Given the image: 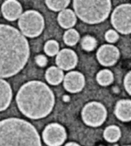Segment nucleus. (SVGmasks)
Returning a JSON list of instances; mask_svg holds the SVG:
<instances>
[{
    "mask_svg": "<svg viewBox=\"0 0 131 146\" xmlns=\"http://www.w3.org/2000/svg\"><path fill=\"white\" fill-rule=\"evenodd\" d=\"M45 77L46 80L50 84L57 85L63 80L64 74L60 69L53 66L47 69L46 72Z\"/></svg>",
    "mask_w": 131,
    "mask_h": 146,
    "instance_id": "obj_16",
    "label": "nucleus"
},
{
    "mask_svg": "<svg viewBox=\"0 0 131 146\" xmlns=\"http://www.w3.org/2000/svg\"><path fill=\"white\" fill-rule=\"evenodd\" d=\"M120 56L118 49L110 45H104L100 47L97 53V57L103 66H112L117 62Z\"/></svg>",
    "mask_w": 131,
    "mask_h": 146,
    "instance_id": "obj_9",
    "label": "nucleus"
},
{
    "mask_svg": "<svg viewBox=\"0 0 131 146\" xmlns=\"http://www.w3.org/2000/svg\"><path fill=\"white\" fill-rule=\"evenodd\" d=\"M124 87L127 92L131 95V72L127 74L125 76L124 81Z\"/></svg>",
    "mask_w": 131,
    "mask_h": 146,
    "instance_id": "obj_24",
    "label": "nucleus"
},
{
    "mask_svg": "<svg viewBox=\"0 0 131 146\" xmlns=\"http://www.w3.org/2000/svg\"><path fill=\"white\" fill-rule=\"evenodd\" d=\"M121 136V130L116 125L108 126L104 131V139L110 143H114L118 141Z\"/></svg>",
    "mask_w": 131,
    "mask_h": 146,
    "instance_id": "obj_17",
    "label": "nucleus"
},
{
    "mask_svg": "<svg viewBox=\"0 0 131 146\" xmlns=\"http://www.w3.org/2000/svg\"><path fill=\"white\" fill-rule=\"evenodd\" d=\"M107 116L106 108L101 103L92 102L87 104L82 111L83 122L90 127H99L105 121Z\"/></svg>",
    "mask_w": 131,
    "mask_h": 146,
    "instance_id": "obj_6",
    "label": "nucleus"
},
{
    "mask_svg": "<svg viewBox=\"0 0 131 146\" xmlns=\"http://www.w3.org/2000/svg\"></svg>",
    "mask_w": 131,
    "mask_h": 146,
    "instance_id": "obj_28",
    "label": "nucleus"
},
{
    "mask_svg": "<svg viewBox=\"0 0 131 146\" xmlns=\"http://www.w3.org/2000/svg\"><path fill=\"white\" fill-rule=\"evenodd\" d=\"M58 20L62 27L67 29L74 26L76 19L74 13L72 10L66 9L59 13Z\"/></svg>",
    "mask_w": 131,
    "mask_h": 146,
    "instance_id": "obj_15",
    "label": "nucleus"
},
{
    "mask_svg": "<svg viewBox=\"0 0 131 146\" xmlns=\"http://www.w3.org/2000/svg\"><path fill=\"white\" fill-rule=\"evenodd\" d=\"M105 38L106 40L110 43H114L117 41L119 38L117 33L112 30H108L106 33Z\"/></svg>",
    "mask_w": 131,
    "mask_h": 146,
    "instance_id": "obj_23",
    "label": "nucleus"
},
{
    "mask_svg": "<svg viewBox=\"0 0 131 146\" xmlns=\"http://www.w3.org/2000/svg\"><path fill=\"white\" fill-rule=\"evenodd\" d=\"M20 111L30 119H38L45 117L53 110L55 97L45 84L32 81L21 88L16 96Z\"/></svg>",
    "mask_w": 131,
    "mask_h": 146,
    "instance_id": "obj_2",
    "label": "nucleus"
},
{
    "mask_svg": "<svg viewBox=\"0 0 131 146\" xmlns=\"http://www.w3.org/2000/svg\"><path fill=\"white\" fill-rule=\"evenodd\" d=\"M130 146V145H129V146Z\"/></svg>",
    "mask_w": 131,
    "mask_h": 146,
    "instance_id": "obj_27",
    "label": "nucleus"
},
{
    "mask_svg": "<svg viewBox=\"0 0 131 146\" xmlns=\"http://www.w3.org/2000/svg\"><path fill=\"white\" fill-rule=\"evenodd\" d=\"M96 79L98 83L100 85L108 86L113 81V75L112 72L109 70H102L98 73Z\"/></svg>",
    "mask_w": 131,
    "mask_h": 146,
    "instance_id": "obj_18",
    "label": "nucleus"
},
{
    "mask_svg": "<svg viewBox=\"0 0 131 146\" xmlns=\"http://www.w3.org/2000/svg\"><path fill=\"white\" fill-rule=\"evenodd\" d=\"M79 35L78 33L74 29H70L65 33L63 39L65 43L68 46H73L77 43L79 40Z\"/></svg>",
    "mask_w": 131,
    "mask_h": 146,
    "instance_id": "obj_19",
    "label": "nucleus"
},
{
    "mask_svg": "<svg viewBox=\"0 0 131 146\" xmlns=\"http://www.w3.org/2000/svg\"><path fill=\"white\" fill-rule=\"evenodd\" d=\"M21 31L26 36L35 38L39 35L44 27V20L39 12L27 11L21 16L18 21Z\"/></svg>",
    "mask_w": 131,
    "mask_h": 146,
    "instance_id": "obj_5",
    "label": "nucleus"
},
{
    "mask_svg": "<svg viewBox=\"0 0 131 146\" xmlns=\"http://www.w3.org/2000/svg\"><path fill=\"white\" fill-rule=\"evenodd\" d=\"M0 146H41L35 127L26 121L10 118L0 121Z\"/></svg>",
    "mask_w": 131,
    "mask_h": 146,
    "instance_id": "obj_3",
    "label": "nucleus"
},
{
    "mask_svg": "<svg viewBox=\"0 0 131 146\" xmlns=\"http://www.w3.org/2000/svg\"><path fill=\"white\" fill-rule=\"evenodd\" d=\"M2 12L4 17L7 20H16L20 16L22 9L21 4L16 1H7L3 4Z\"/></svg>",
    "mask_w": 131,
    "mask_h": 146,
    "instance_id": "obj_12",
    "label": "nucleus"
},
{
    "mask_svg": "<svg viewBox=\"0 0 131 146\" xmlns=\"http://www.w3.org/2000/svg\"><path fill=\"white\" fill-rule=\"evenodd\" d=\"M65 146H80L77 143H74V142H70L67 143Z\"/></svg>",
    "mask_w": 131,
    "mask_h": 146,
    "instance_id": "obj_26",
    "label": "nucleus"
},
{
    "mask_svg": "<svg viewBox=\"0 0 131 146\" xmlns=\"http://www.w3.org/2000/svg\"><path fill=\"white\" fill-rule=\"evenodd\" d=\"M12 97L10 84L6 81L0 79V112L8 107Z\"/></svg>",
    "mask_w": 131,
    "mask_h": 146,
    "instance_id": "obj_14",
    "label": "nucleus"
},
{
    "mask_svg": "<svg viewBox=\"0 0 131 146\" xmlns=\"http://www.w3.org/2000/svg\"><path fill=\"white\" fill-rule=\"evenodd\" d=\"M114 27L123 34L131 33V5H120L115 9L111 17Z\"/></svg>",
    "mask_w": 131,
    "mask_h": 146,
    "instance_id": "obj_7",
    "label": "nucleus"
},
{
    "mask_svg": "<svg viewBox=\"0 0 131 146\" xmlns=\"http://www.w3.org/2000/svg\"><path fill=\"white\" fill-rule=\"evenodd\" d=\"M45 2L50 10L58 11L66 7L70 2V1H46Z\"/></svg>",
    "mask_w": 131,
    "mask_h": 146,
    "instance_id": "obj_20",
    "label": "nucleus"
},
{
    "mask_svg": "<svg viewBox=\"0 0 131 146\" xmlns=\"http://www.w3.org/2000/svg\"><path fill=\"white\" fill-rule=\"evenodd\" d=\"M35 61L37 64L41 67L45 66L47 64V59L43 55H39L35 57Z\"/></svg>",
    "mask_w": 131,
    "mask_h": 146,
    "instance_id": "obj_25",
    "label": "nucleus"
},
{
    "mask_svg": "<svg viewBox=\"0 0 131 146\" xmlns=\"http://www.w3.org/2000/svg\"><path fill=\"white\" fill-rule=\"evenodd\" d=\"M81 44L84 50L87 51H91L96 47V40L93 37L87 36L82 40Z\"/></svg>",
    "mask_w": 131,
    "mask_h": 146,
    "instance_id": "obj_22",
    "label": "nucleus"
},
{
    "mask_svg": "<svg viewBox=\"0 0 131 146\" xmlns=\"http://www.w3.org/2000/svg\"><path fill=\"white\" fill-rule=\"evenodd\" d=\"M28 42L13 27L0 24V78L13 76L23 69L28 60Z\"/></svg>",
    "mask_w": 131,
    "mask_h": 146,
    "instance_id": "obj_1",
    "label": "nucleus"
},
{
    "mask_svg": "<svg viewBox=\"0 0 131 146\" xmlns=\"http://www.w3.org/2000/svg\"><path fill=\"white\" fill-rule=\"evenodd\" d=\"M114 113L116 117L121 121H130L131 119L130 100H121L117 102L115 107Z\"/></svg>",
    "mask_w": 131,
    "mask_h": 146,
    "instance_id": "obj_13",
    "label": "nucleus"
},
{
    "mask_svg": "<svg viewBox=\"0 0 131 146\" xmlns=\"http://www.w3.org/2000/svg\"><path fill=\"white\" fill-rule=\"evenodd\" d=\"M45 143L49 146H60L67 137L66 132L63 126L56 123L46 126L42 134Z\"/></svg>",
    "mask_w": 131,
    "mask_h": 146,
    "instance_id": "obj_8",
    "label": "nucleus"
},
{
    "mask_svg": "<svg viewBox=\"0 0 131 146\" xmlns=\"http://www.w3.org/2000/svg\"><path fill=\"white\" fill-rule=\"evenodd\" d=\"M73 3L78 16L83 22L92 24L104 21L111 9L110 1H74Z\"/></svg>",
    "mask_w": 131,
    "mask_h": 146,
    "instance_id": "obj_4",
    "label": "nucleus"
},
{
    "mask_svg": "<svg viewBox=\"0 0 131 146\" xmlns=\"http://www.w3.org/2000/svg\"><path fill=\"white\" fill-rule=\"evenodd\" d=\"M59 46L58 42L54 40L47 41L44 46L45 52L49 56H53L57 54Z\"/></svg>",
    "mask_w": 131,
    "mask_h": 146,
    "instance_id": "obj_21",
    "label": "nucleus"
},
{
    "mask_svg": "<svg viewBox=\"0 0 131 146\" xmlns=\"http://www.w3.org/2000/svg\"><path fill=\"white\" fill-rule=\"evenodd\" d=\"M78 58L75 53L72 50L64 49L58 53L56 59V63L60 68L63 70H70L77 64Z\"/></svg>",
    "mask_w": 131,
    "mask_h": 146,
    "instance_id": "obj_11",
    "label": "nucleus"
},
{
    "mask_svg": "<svg viewBox=\"0 0 131 146\" xmlns=\"http://www.w3.org/2000/svg\"><path fill=\"white\" fill-rule=\"evenodd\" d=\"M85 85V79L82 74L72 71L67 74L64 79L63 86L68 92L76 93L81 91Z\"/></svg>",
    "mask_w": 131,
    "mask_h": 146,
    "instance_id": "obj_10",
    "label": "nucleus"
}]
</instances>
